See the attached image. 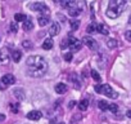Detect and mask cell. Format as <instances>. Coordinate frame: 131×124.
<instances>
[{"label":"cell","instance_id":"f546056e","mask_svg":"<svg viewBox=\"0 0 131 124\" xmlns=\"http://www.w3.org/2000/svg\"><path fill=\"white\" fill-rule=\"evenodd\" d=\"M67 47H68V39H64V40L62 41V44H60V48H62V49H66Z\"/></svg>","mask_w":131,"mask_h":124},{"label":"cell","instance_id":"7402d4cb","mask_svg":"<svg viewBox=\"0 0 131 124\" xmlns=\"http://www.w3.org/2000/svg\"><path fill=\"white\" fill-rule=\"evenodd\" d=\"M117 45H118V43H117V40H116V39H108V40H107V47H108V48L114 49Z\"/></svg>","mask_w":131,"mask_h":124},{"label":"cell","instance_id":"4316f807","mask_svg":"<svg viewBox=\"0 0 131 124\" xmlns=\"http://www.w3.org/2000/svg\"><path fill=\"white\" fill-rule=\"evenodd\" d=\"M63 58H64L66 61H67V62H71V61H72V58H73V54H72L71 52H68V53H64Z\"/></svg>","mask_w":131,"mask_h":124},{"label":"cell","instance_id":"1f68e13d","mask_svg":"<svg viewBox=\"0 0 131 124\" xmlns=\"http://www.w3.org/2000/svg\"><path fill=\"white\" fill-rule=\"evenodd\" d=\"M125 38H126L128 41H131V31H126V32H125Z\"/></svg>","mask_w":131,"mask_h":124},{"label":"cell","instance_id":"8fae6325","mask_svg":"<svg viewBox=\"0 0 131 124\" xmlns=\"http://www.w3.org/2000/svg\"><path fill=\"white\" fill-rule=\"evenodd\" d=\"M13 96L18 100V101H23L26 98V94H25V91L22 88H16L13 89Z\"/></svg>","mask_w":131,"mask_h":124},{"label":"cell","instance_id":"9a60e30c","mask_svg":"<svg viewBox=\"0 0 131 124\" xmlns=\"http://www.w3.org/2000/svg\"><path fill=\"white\" fill-rule=\"evenodd\" d=\"M37 21H39V26L44 27V26L49 25V21H50V18H49V16H40Z\"/></svg>","mask_w":131,"mask_h":124},{"label":"cell","instance_id":"30bf717a","mask_svg":"<svg viewBox=\"0 0 131 124\" xmlns=\"http://www.w3.org/2000/svg\"><path fill=\"white\" fill-rule=\"evenodd\" d=\"M2 82L8 87V85H12V84L16 83V78H14L12 74H7V75H4V76L2 78Z\"/></svg>","mask_w":131,"mask_h":124},{"label":"cell","instance_id":"5bb4252c","mask_svg":"<svg viewBox=\"0 0 131 124\" xmlns=\"http://www.w3.org/2000/svg\"><path fill=\"white\" fill-rule=\"evenodd\" d=\"M40 118H41V112L37 111V110L30 111V112L27 114V119H30V120H39Z\"/></svg>","mask_w":131,"mask_h":124},{"label":"cell","instance_id":"d6a6232c","mask_svg":"<svg viewBox=\"0 0 131 124\" xmlns=\"http://www.w3.org/2000/svg\"><path fill=\"white\" fill-rule=\"evenodd\" d=\"M4 89H7V85H5L2 80H0V91H4Z\"/></svg>","mask_w":131,"mask_h":124},{"label":"cell","instance_id":"8992f818","mask_svg":"<svg viewBox=\"0 0 131 124\" xmlns=\"http://www.w3.org/2000/svg\"><path fill=\"white\" fill-rule=\"evenodd\" d=\"M30 7H31V9L35 11V12L45 13V16H48V13H49V8H48V5H46L45 3H34V4H31Z\"/></svg>","mask_w":131,"mask_h":124},{"label":"cell","instance_id":"cb8c5ba5","mask_svg":"<svg viewBox=\"0 0 131 124\" xmlns=\"http://www.w3.org/2000/svg\"><path fill=\"white\" fill-rule=\"evenodd\" d=\"M86 31H88V34H94V32H96V23L89 25L88 29H86Z\"/></svg>","mask_w":131,"mask_h":124},{"label":"cell","instance_id":"484cf974","mask_svg":"<svg viewBox=\"0 0 131 124\" xmlns=\"http://www.w3.org/2000/svg\"><path fill=\"white\" fill-rule=\"evenodd\" d=\"M91 76H93V79H94L95 82H100V75L98 74L96 70H91Z\"/></svg>","mask_w":131,"mask_h":124},{"label":"cell","instance_id":"44dd1931","mask_svg":"<svg viewBox=\"0 0 131 124\" xmlns=\"http://www.w3.org/2000/svg\"><path fill=\"white\" fill-rule=\"evenodd\" d=\"M108 106H109V103H108L107 101H104V100H102V101H99V102H98V107H99L102 111L108 110Z\"/></svg>","mask_w":131,"mask_h":124},{"label":"cell","instance_id":"e0dca14e","mask_svg":"<svg viewBox=\"0 0 131 124\" xmlns=\"http://www.w3.org/2000/svg\"><path fill=\"white\" fill-rule=\"evenodd\" d=\"M53 44H54V43H53V39H49V38H48V39L44 40V43H42V48H44L45 50H49V49L53 48Z\"/></svg>","mask_w":131,"mask_h":124},{"label":"cell","instance_id":"e575fe53","mask_svg":"<svg viewBox=\"0 0 131 124\" xmlns=\"http://www.w3.org/2000/svg\"><path fill=\"white\" fill-rule=\"evenodd\" d=\"M126 115H127V118H131V110H128V111L126 112Z\"/></svg>","mask_w":131,"mask_h":124},{"label":"cell","instance_id":"4fadbf2b","mask_svg":"<svg viewBox=\"0 0 131 124\" xmlns=\"http://www.w3.org/2000/svg\"><path fill=\"white\" fill-rule=\"evenodd\" d=\"M96 31L100 32V34H103V35H108L109 34V29L104 23H96Z\"/></svg>","mask_w":131,"mask_h":124},{"label":"cell","instance_id":"603a6c76","mask_svg":"<svg viewBox=\"0 0 131 124\" xmlns=\"http://www.w3.org/2000/svg\"><path fill=\"white\" fill-rule=\"evenodd\" d=\"M70 25H71V29H72L73 31H76V30H79V27H80V21L72 20V21H70Z\"/></svg>","mask_w":131,"mask_h":124},{"label":"cell","instance_id":"277c9868","mask_svg":"<svg viewBox=\"0 0 131 124\" xmlns=\"http://www.w3.org/2000/svg\"><path fill=\"white\" fill-rule=\"evenodd\" d=\"M68 47H70V49H71L72 52H77V50L81 49L82 41H80V40H79L77 38H75V36H70V38H68Z\"/></svg>","mask_w":131,"mask_h":124},{"label":"cell","instance_id":"d4e9b609","mask_svg":"<svg viewBox=\"0 0 131 124\" xmlns=\"http://www.w3.org/2000/svg\"><path fill=\"white\" fill-rule=\"evenodd\" d=\"M108 110H109L112 114H117V111H118V106H117L116 103H109Z\"/></svg>","mask_w":131,"mask_h":124},{"label":"cell","instance_id":"ffe728a7","mask_svg":"<svg viewBox=\"0 0 131 124\" xmlns=\"http://www.w3.org/2000/svg\"><path fill=\"white\" fill-rule=\"evenodd\" d=\"M88 107H89V101H88V100H82V101H80V103H79V109H80L81 111L88 110Z\"/></svg>","mask_w":131,"mask_h":124},{"label":"cell","instance_id":"d6986e66","mask_svg":"<svg viewBox=\"0 0 131 124\" xmlns=\"http://www.w3.org/2000/svg\"><path fill=\"white\" fill-rule=\"evenodd\" d=\"M12 58H13L14 62H19V59L22 58V52H19V50H13V52H12Z\"/></svg>","mask_w":131,"mask_h":124},{"label":"cell","instance_id":"ac0fdd59","mask_svg":"<svg viewBox=\"0 0 131 124\" xmlns=\"http://www.w3.org/2000/svg\"><path fill=\"white\" fill-rule=\"evenodd\" d=\"M26 20H27L26 14H22V13H16L14 14V21L16 22H25Z\"/></svg>","mask_w":131,"mask_h":124},{"label":"cell","instance_id":"4dcf8cb0","mask_svg":"<svg viewBox=\"0 0 131 124\" xmlns=\"http://www.w3.org/2000/svg\"><path fill=\"white\" fill-rule=\"evenodd\" d=\"M10 109H12V111H13V112H18L19 106H18V103H17V105H13V103H12V105H10Z\"/></svg>","mask_w":131,"mask_h":124},{"label":"cell","instance_id":"9c48e42d","mask_svg":"<svg viewBox=\"0 0 131 124\" xmlns=\"http://www.w3.org/2000/svg\"><path fill=\"white\" fill-rule=\"evenodd\" d=\"M60 32V26L58 22H51V25L49 26V35L50 36H57Z\"/></svg>","mask_w":131,"mask_h":124},{"label":"cell","instance_id":"2e32d148","mask_svg":"<svg viewBox=\"0 0 131 124\" xmlns=\"http://www.w3.org/2000/svg\"><path fill=\"white\" fill-rule=\"evenodd\" d=\"M34 29V22L30 20V18H27L25 22H23V30L25 31H31Z\"/></svg>","mask_w":131,"mask_h":124},{"label":"cell","instance_id":"f1b7e54d","mask_svg":"<svg viewBox=\"0 0 131 124\" xmlns=\"http://www.w3.org/2000/svg\"><path fill=\"white\" fill-rule=\"evenodd\" d=\"M10 31H12V32H17V31H18V26H17V22H16V21L10 23Z\"/></svg>","mask_w":131,"mask_h":124},{"label":"cell","instance_id":"5b68a950","mask_svg":"<svg viewBox=\"0 0 131 124\" xmlns=\"http://www.w3.org/2000/svg\"><path fill=\"white\" fill-rule=\"evenodd\" d=\"M82 43H84L88 48H90L91 50H98V48H99V45H98L96 40H95V39H93V38H91V36H89V35H86V36H84V38H82Z\"/></svg>","mask_w":131,"mask_h":124},{"label":"cell","instance_id":"52a82bcc","mask_svg":"<svg viewBox=\"0 0 131 124\" xmlns=\"http://www.w3.org/2000/svg\"><path fill=\"white\" fill-rule=\"evenodd\" d=\"M10 61V53L8 48H3L0 50V64L2 65H7L8 62Z\"/></svg>","mask_w":131,"mask_h":124},{"label":"cell","instance_id":"d590c367","mask_svg":"<svg viewBox=\"0 0 131 124\" xmlns=\"http://www.w3.org/2000/svg\"><path fill=\"white\" fill-rule=\"evenodd\" d=\"M4 119H5V115H3V114H2V115H0V121L4 120Z\"/></svg>","mask_w":131,"mask_h":124},{"label":"cell","instance_id":"7c38bea8","mask_svg":"<svg viewBox=\"0 0 131 124\" xmlns=\"http://www.w3.org/2000/svg\"><path fill=\"white\" fill-rule=\"evenodd\" d=\"M54 89H55V92L57 93H59V94H63V93H66L68 91V87L64 83H58L55 87H54Z\"/></svg>","mask_w":131,"mask_h":124},{"label":"cell","instance_id":"83f0119b","mask_svg":"<svg viewBox=\"0 0 131 124\" xmlns=\"http://www.w3.org/2000/svg\"><path fill=\"white\" fill-rule=\"evenodd\" d=\"M22 45H23V48H26V49H31V48H32V43H31L30 40L22 41Z\"/></svg>","mask_w":131,"mask_h":124},{"label":"cell","instance_id":"836d02e7","mask_svg":"<svg viewBox=\"0 0 131 124\" xmlns=\"http://www.w3.org/2000/svg\"><path fill=\"white\" fill-rule=\"evenodd\" d=\"M75 103H76V102H75V101H71V102H70V103H68V109H72V107H73V106H75Z\"/></svg>","mask_w":131,"mask_h":124},{"label":"cell","instance_id":"8d00e7d4","mask_svg":"<svg viewBox=\"0 0 131 124\" xmlns=\"http://www.w3.org/2000/svg\"><path fill=\"white\" fill-rule=\"evenodd\" d=\"M59 124H64V123H59Z\"/></svg>","mask_w":131,"mask_h":124},{"label":"cell","instance_id":"7a4b0ae2","mask_svg":"<svg viewBox=\"0 0 131 124\" xmlns=\"http://www.w3.org/2000/svg\"><path fill=\"white\" fill-rule=\"evenodd\" d=\"M125 7H126L125 0H111L108 4V9H107V17L118 18L125 11Z\"/></svg>","mask_w":131,"mask_h":124},{"label":"cell","instance_id":"3957f363","mask_svg":"<svg viewBox=\"0 0 131 124\" xmlns=\"http://www.w3.org/2000/svg\"><path fill=\"white\" fill-rule=\"evenodd\" d=\"M95 91H96L98 93H100V94H105V96H108V97H111V98H117V97H118V93L114 92V91L111 88V85H108V84L95 85Z\"/></svg>","mask_w":131,"mask_h":124},{"label":"cell","instance_id":"6da1fadb","mask_svg":"<svg viewBox=\"0 0 131 124\" xmlns=\"http://www.w3.org/2000/svg\"><path fill=\"white\" fill-rule=\"evenodd\" d=\"M28 75L32 78H41L48 71V62L41 56H30L26 61Z\"/></svg>","mask_w":131,"mask_h":124},{"label":"cell","instance_id":"ba28073f","mask_svg":"<svg viewBox=\"0 0 131 124\" xmlns=\"http://www.w3.org/2000/svg\"><path fill=\"white\" fill-rule=\"evenodd\" d=\"M68 79H70V83H72V85H73V88H76V89H80L81 88V82H80V76L76 74V73H72L70 76H68Z\"/></svg>","mask_w":131,"mask_h":124}]
</instances>
